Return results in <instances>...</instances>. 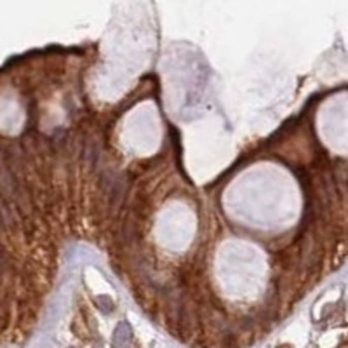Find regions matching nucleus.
Returning <instances> with one entry per match:
<instances>
[{"instance_id":"f257e3e1","label":"nucleus","mask_w":348,"mask_h":348,"mask_svg":"<svg viewBox=\"0 0 348 348\" xmlns=\"http://www.w3.org/2000/svg\"><path fill=\"white\" fill-rule=\"evenodd\" d=\"M129 343H131L129 326L128 324H122L117 329V334H115V346L117 348H129Z\"/></svg>"}]
</instances>
